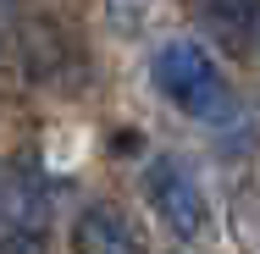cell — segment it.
<instances>
[{
  "instance_id": "6da1fadb",
  "label": "cell",
  "mask_w": 260,
  "mask_h": 254,
  "mask_svg": "<svg viewBox=\"0 0 260 254\" xmlns=\"http://www.w3.org/2000/svg\"><path fill=\"white\" fill-rule=\"evenodd\" d=\"M150 72H155V89L183 116H194V122H227L233 116V89H227L221 66L205 55V45L172 39V45L155 50V66Z\"/></svg>"
},
{
  "instance_id": "7a4b0ae2",
  "label": "cell",
  "mask_w": 260,
  "mask_h": 254,
  "mask_svg": "<svg viewBox=\"0 0 260 254\" xmlns=\"http://www.w3.org/2000/svg\"><path fill=\"white\" fill-rule=\"evenodd\" d=\"M144 194H150V210L160 215V227H172L177 238H200V232H205V194H200L194 171H188L177 155L150 160Z\"/></svg>"
},
{
  "instance_id": "3957f363",
  "label": "cell",
  "mask_w": 260,
  "mask_h": 254,
  "mask_svg": "<svg viewBox=\"0 0 260 254\" xmlns=\"http://www.w3.org/2000/svg\"><path fill=\"white\" fill-rule=\"evenodd\" d=\"M78 254H144V232L116 204H89L78 215Z\"/></svg>"
},
{
  "instance_id": "277c9868",
  "label": "cell",
  "mask_w": 260,
  "mask_h": 254,
  "mask_svg": "<svg viewBox=\"0 0 260 254\" xmlns=\"http://www.w3.org/2000/svg\"><path fill=\"white\" fill-rule=\"evenodd\" d=\"M188 11L205 22V33H216L221 45H249L260 0H188Z\"/></svg>"
},
{
  "instance_id": "5b68a950",
  "label": "cell",
  "mask_w": 260,
  "mask_h": 254,
  "mask_svg": "<svg viewBox=\"0 0 260 254\" xmlns=\"http://www.w3.org/2000/svg\"><path fill=\"white\" fill-rule=\"evenodd\" d=\"M0 254H45V215H34V221H28V210H22V215L6 227Z\"/></svg>"
},
{
  "instance_id": "8992f818",
  "label": "cell",
  "mask_w": 260,
  "mask_h": 254,
  "mask_svg": "<svg viewBox=\"0 0 260 254\" xmlns=\"http://www.w3.org/2000/svg\"><path fill=\"white\" fill-rule=\"evenodd\" d=\"M249 33H255V45H260V11H255V28H249Z\"/></svg>"
},
{
  "instance_id": "52a82bcc",
  "label": "cell",
  "mask_w": 260,
  "mask_h": 254,
  "mask_svg": "<svg viewBox=\"0 0 260 254\" xmlns=\"http://www.w3.org/2000/svg\"><path fill=\"white\" fill-rule=\"evenodd\" d=\"M6 6H11V0H0V17H6Z\"/></svg>"
}]
</instances>
